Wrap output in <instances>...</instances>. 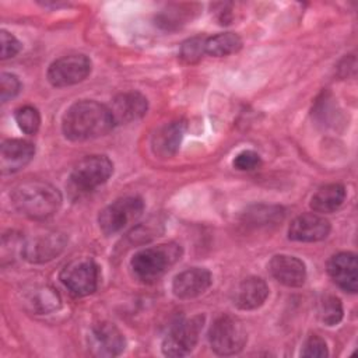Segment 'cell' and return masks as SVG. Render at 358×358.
I'll list each match as a JSON object with an SVG mask.
<instances>
[{"label": "cell", "mask_w": 358, "mask_h": 358, "mask_svg": "<svg viewBox=\"0 0 358 358\" xmlns=\"http://www.w3.org/2000/svg\"><path fill=\"white\" fill-rule=\"evenodd\" d=\"M185 123L183 122H171L159 127L151 140L152 151L159 158H169L176 154L179 150L183 133H185Z\"/></svg>", "instance_id": "d6986e66"}, {"label": "cell", "mask_w": 358, "mask_h": 358, "mask_svg": "<svg viewBox=\"0 0 358 358\" xmlns=\"http://www.w3.org/2000/svg\"><path fill=\"white\" fill-rule=\"evenodd\" d=\"M357 256L351 252H340L327 262V273L331 280L347 292H357L358 271Z\"/></svg>", "instance_id": "5bb4252c"}, {"label": "cell", "mask_w": 358, "mask_h": 358, "mask_svg": "<svg viewBox=\"0 0 358 358\" xmlns=\"http://www.w3.org/2000/svg\"><path fill=\"white\" fill-rule=\"evenodd\" d=\"M271 275L287 287H301L306 280V267L302 260L289 255H275L270 263Z\"/></svg>", "instance_id": "e0dca14e"}, {"label": "cell", "mask_w": 358, "mask_h": 358, "mask_svg": "<svg viewBox=\"0 0 358 358\" xmlns=\"http://www.w3.org/2000/svg\"><path fill=\"white\" fill-rule=\"evenodd\" d=\"M0 41H1V59L14 57L21 50L20 41L6 29H1L0 32Z\"/></svg>", "instance_id": "f546056e"}, {"label": "cell", "mask_w": 358, "mask_h": 358, "mask_svg": "<svg viewBox=\"0 0 358 358\" xmlns=\"http://www.w3.org/2000/svg\"><path fill=\"white\" fill-rule=\"evenodd\" d=\"M268 296V287L260 277L245 278L234 294V305L242 310H252L264 303Z\"/></svg>", "instance_id": "ac0fdd59"}, {"label": "cell", "mask_w": 358, "mask_h": 358, "mask_svg": "<svg viewBox=\"0 0 358 358\" xmlns=\"http://www.w3.org/2000/svg\"><path fill=\"white\" fill-rule=\"evenodd\" d=\"M208 341L213 351L218 355H234L242 351L248 341V334L239 319L222 315L211 324Z\"/></svg>", "instance_id": "5b68a950"}, {"label": "cell", "mask_w": 358, "mask_h": 358, "mask_svg": "<svg viewBox=\"0 0 358 358\" xmlns=\"http://www.w3.org/2000/svg\"><path fill=\"white\" fill-rule=\"evenodd\" d=\"M144 210V201L138 196H126L105 207L99 217V228L105 235H113L134 222Z\"/></svg>", "instance_id": "8992f818"}, {"label": "cell", "mask_w": 358, "mask_h": 358, "mask_svg": "<svg viewBox=\"0 0 358 358\" xmlns=\"http://www.w3.org/2000/svg\"><path fill=\"white\" fill-rule=\"evenodd\" d=\"M122 331L110 322L94 324L88 334V345L95 357H116L124 350Z\"/></svg>", "instance_id": "8fae6325"}, {"label": "cell", "mask_w": 358, "mask_h": 358, "mask_svg": "<svg viewBox=\"0 0 358 358\" xmlns=\"http://www.w3.org/2000/svg\"><path fill=\"white\" fill-rule=\"evenodd\" d=\"M234 166L238 171H253L256 168L260 166L262 159L260 155L256 151L252 150H245L242 152H239L235 158H234Z\"/></svg>", "instance_id": "f1b7e54d"}, {"label": "cell", "mask_w": 358, "mask_h": 358, "mask_svg": "<svg viewBox=\"0 0 358 358\" xmlns=\"http://www.w3.org/2000/svg\"><path fill=\"white\" fill-rule=\"evenodd\" d=\"M67 238L57 231L36 235L22 245L21 255L29 263H46L57 257L66 248Z\"/></svg>", "instance_id": "30bf717a"}, {"label": "cell", "mask_w": 358, "mask_h": 358, "mask_svg": "<svg viewBox=\"0 0 358 358\" xmlns=\"http://www.w3.org/2000/svg\"><path fill=\"white\" fill-rule=\"evenodd\" d=\"M327 345L326 341L317 336V334H312L306 338L301 355L302 357H310V358H323L327 357Z\"/></svg>", "instance_id": "4316f807"}, {"label": "cell", "mask_w": 358, "mask_h": 358, "mask_svg": "<svg viewBox=\"0 0 358 358\" xmlns=\"http://www.w3.org/2000/svg\"><path fill=\"white\" fill-rule=\"evenodd\" d=\"M284 218V210L278 206H255L245 213V221L253 225L277 224Z\"/></svg>", "instance_id": "603a6c76"}, {"label": "cell", "mask_w": 358, "mask_h": 358, "mask_svg": "<svg viewBox=\"0 0 358 358\" xmlns=\"http://www.w3.org/2000/svg\"><path fill=\"white\" fill-rule=\"evenodd\" d=\"M98 277L99 268L91 257L74 259L60 273L62 282L76 296L92 294L98 287Z\"/></svg>", "instance_id": "ba28073f"}, {"label": "cell", "mask_w": 358, "mask_h": 358, "mask_svg": "<svg viewBox=\"0 0 358 358\" xmlns=\"http://www.w3.org/2000/svg\"><path fill=\"white\" fill-rule=\"evenodd\" d=\"M182 256V246L175 242L159 243L137 252L130 262L133 274L143 282L161 278Z\"/></svg>", "instance_id": "3957f363"}, {"label": "cell", "mask_w": 358, "mask_h": 358, "mask_svg": "<svg viewBox=\"0 0 358 358\" xmlns=\"http://www.w3.org/2000/svg\"><path fill=\"white\" fill-rule=\"evenodd\" d=\"M242 48V39L235 32H222L206 39V53L222 57L238 52Z\"/></svg>", "instance_id": "7402d4cb"}, {"label": "cell", "mask_w": 358, "mask_h": 358, "mask_svg": "<svg viewBox=\"0 0 358 358\" xmlns=\"http://www.w3.org/2000/svg\"><path fill=\"white\" fill-rule=\"evenodd\" d=\"M91 73V60L85 55H67L56 59L48 69V80L53 87L81 83Z\"/></svg>", "instance_id": "9c48e42d"}, {"label": "cell", "mask_w": 358, "mask_h": 358, "mask_svg": "<svg viewBox=\"0 0 358 358\" xmlns=\"http://www.w3.org/2000/svg\"><path fill=\"white\" fill-rule=\"evenodd\" d=\"M115 122L106 105L96 101H78L64 113L62 129L71 141L92 140L105 136L112 130Z\"/></svg>", "instance_id": "6da1fadb"}, {"label": "cell", "mask_w": 358, "mask_h": 358, "mask_svg": "<svg viewBox=\"0 0 358 358\" xmlns=\"http://www.w3.org/2000/svg\"><path fill=\"white\" fill-rule=\"evenodd\" d=\"M35 147L32 143L21 138H8L0 148V168L3 173H14L24 168L32 159Z\"/></svg>", "instance_id": "2e32d148"}, {"label": "cell", "mask_w": 358, "mask_h": 358, "mask_svg": "<svg viewBox=\"0 0 358 358\" xmlns=\"http://www.w3.org/2000/svg\"><path fill=\"white\" fill-rule=\"evenodd\" d=\"M11 203L22 215L31 220H46L60 208L62 194L45 180L28 179L13 189Z\"/></svg>", "instance_id": "7a4b0ae2"}, {"label": "cell", "mask_w": 358, "mask_h": 358, "mask_svg": "<svg viewBox=\"0 0 358 358\" xmlns=\"http://www.w3.org/2000/svg\"><path fill=\"white\" fill-rule=\"evenodd\" d=\"M24 306L38 315L50 313L60 306V296L50 285H34L22 292Z\"/></svg>", "instance_id": "ffe728a7"}, {"label": "cell", "mask_w": 358, "mask_h": 358, "mask_svg": "<svg viewBox=\"0 0 358 358\" xmlns=\"http://www.w3.org/2000/svg\"><path fill=\"white\" fill-rule=\"evenodd\" d=\"M14 117L18 127L25 134H35L41 126V115L38 109L31 105H24L18 108L14 113Z\"/></svg>", "instance_id": "d4e9b609"}, {"label": "cell", "mask_w": 358, "mask_h": 358, "mask_svg": "<svg viewBox=\"0 0 358 358\" xmlns=\"http://www.w3.org/2000/svg\"><path fill=\"white\" fill-rule=\"evenodd\" d=\"M21 88V83L17 76L11 73H1L0 76V96L1 102H7L14 98Z\"/></svg>", "instance_id": "83f0119b"}, {"label": "cell", "mask_w": 358, "mask_h": 358, "mask_svg": "<svg viewBox=\"0 0 358 358\" xmlns=\"http://www.w3.org/2000/svg\"><path fill=\"white\" fill-rule=\"evenodd\" d=\"M211 285V274L201 267L187 268L179 273L172 282V291L179 299H192L208 289Z\"/></svg>", "instance_id": "9a60e30c"}, {"label": "cell", "mask_w": 358, "mask_h": 358, "mask_svg": "<svg viewBox=\"0 0 358 358\" xmlns=\"http://www.w3.org/2000/svg\"><path fill=\"white\" fill-rule=\"evenodd\" d=\"M115 124H124L143 117L147 113V98L137 92L129 91L116 95L108 106Z\"/></svg>", "instance_id": "7c38bea8"}, {"label": "cell", "mask_w": 358, "mask_h": 358, "mask_svg": "<svg viewBox=\"0 0 358 358\" xmlns=\"http://www.w3.org/2000/svg\"><path fill=\"white\" fill-rule=\"evenodd\" d=\"M206 36H193L186 39L180 46L179 57L187 64H193L201 60L203 55L206 53Z\"/></svg>", "instance_id": "484cf974"}, {"label": "cell", "mask_w": 358, "mask_h": 358, "mask_svg": "<svg viewBox=\"0 0 358 358\" xmlns=\"http://www.w3.org/2000/svg\"><path fill=\"white\" fill-rule=\"evenodd\" d=\"M343 303L334 295H324L317 305V316L322 323L334 326L343 319Z\"/></svg>", "instance_id": "cb8c5ba5"}, {"label": "cell", "mask_w": 358, "mask_h": 358, "mask_svg": "<svg viewBox=\"0 0 358 358\" xmlns=\"http://www.w3.org/2000/svg\"><path fill=\"white\" fill-rule=\"evenodd\" d=\"M113 172V164L106 155H88L80 159L70 172L69 186L77 194L91 192L103 185Z\"/></svg>", "instance_id": "277c9868"}, {"label": "cell", "mask_w": 358, "mask_h": 358, "mask_svg": "<svg viewBox=\"0 0 358 358\" xmlns=\"http://www.w3.org/2000/svg\"><path fill=\"white\" fill-rule=\"evenodd\" d=\"M345 200V187L340 183L322 186L310 199V207L320 214H329L341 207Z\"/></svg>", "instance_id": "44dd1931"}, {"label": "cell", "mask_w": 358, "mask_h": 358, "mask_svg": "<svg viewBox=\"0 0 358 358\" xmlns=\"http://www.w3.org/2000/svg\"><path fill=\"white\" fill-rule=\"evenodd\" d=\"M330 232V222L315 213H308L296 217L289 228L288 238L296 242H317L324 239Z\"/></svg>", "instance_id": "4fadbf2b"}, {"label": "cell", "mask_w": 358, "mask_h": 358, "mask_svg": "<svg viewBox=\"0 0 358 358\" xmlns=\"http://www.w3.org/2000/svg\"><path fill=\"white\" fill-rule=\"evenodd\" d=\"M204 316L196 315L176 322L162 341V352L166 357H185L199 341Z\"/></svg>", "instance_id": "52a82bcc"}]
</instances>
